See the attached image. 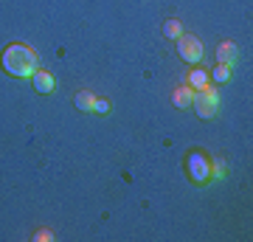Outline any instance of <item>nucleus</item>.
<instances>
[{"label": "nucleus", "instance_id": "obj_1", "mask_svg": "<svg viewBox=\"0 0 253 242\" xmlns=\"http://www.w3.org/2000/svg\"><path fill=\"white\" fill-rule=\"evenodd\" d=\"M3 68L17 76V79H26V76H34L40 71V62H37V54L23 43H11L6 51H3Z\"/></svg>", "mask_w": 253, "mask_h": 242}, {"label": "nucleus", "instance_id": "obj_2", "mask_svg": "<svg viewBox=\"0 0 253 242\" xmlns=\"http://www.w3.org/2000/svg\"><path fill=\"white\" fill-rule=\"evenodd\" d=\"M191 104H194V110H197L200 118H214V116H217V107H219L217 88L206 85V88L194 90V99H191Z\"/></svg>", "mask_w": 253, "mask_h": 242}, {"label": "nucleus", "instance_id": "obj_3", "mask_svg": "<svg viewBox=\"0 0 253 242\" xmlns=\"http://www.w3.org/2000/svg\"><path fill=\"white\" fill-rule=\"evenodd\" d=\"M177 51H180V59H186L189 65L203 62V56H206L203 43H200L197 37H180V40H177Z\"/></svg>", "mask_w": 253, "mask_h": 242}, {"label": "nucleus", "instance_id": "obj_4", "mask_svg": "<svg viewBox=\"0 0 253 242\" xmlns=\"http://www.w3.org/2000/svg\"><path fill=\"white\" fill-rule=\"evenodd\" d=\"M189 175L194 183H208L211 180V163H208V158H203L200 152L189 155Z\"/></svg>", "mask_w": 253, "mask_h": 242}, {"label": "nucleus", "instance_id": "obj_5", "mask_svg": "<svg viewBox=\"0 0 253 242\" xmlns=\"http://www.w3.org/2000/svg\"><path fill=\"white\" fill-rule=\"evenodd\" d=\"M31 79H34V90H37V93H54L56 82H54V76H51L48 71H42V68H40Z\"/></svg>", "mask_w": 253, "mask_h": 242}, {"label": "nucleus", "instance_id": "obj_6", "mask_svg": "<svg viewBox=\"0 0 253 242\" xmlns=\"http://www.w3.org/2000/svg\"><path fill=\"white\" fill-rule=\"evenodd\" d=\"M172 99H174V104H177V107H189L191 99H194V90H191L189 85H186V88H177Z\"/></svg>", "mask_w": 253, "mask_h": 242}, {"label": "nucleus", "instance_id": "obj_7", "mask_svg": "<svg viewBox=\"0 0 253 242\" xmlns=\"http://www.w3.org/2000/svg\"><path fill=\"white\" fill-rule=\"evenodd\" d=\"M217 59H219V62H228V65H231V62L236 59V45H234V43H222V45L217 48Z\"/></svg>", "mask_w": 253, "mask_h": 242}, {"label": "nucleus", "instance_id": "obj_8", "mask_svg": "<svg viewBox=\"0 0 253 242\" xmlns=\"http://www.w3.org/2000/svg\"><path fill=\"white\" fill-rule=\"evenodd\" d=\"M93 101H96V96H93L90 90H82L79 96H76V107L82 113H93Z\"/></svg>", "mask_w": 253, "mask_h": 242}, {"label": "nucleus", "instance_id": "obj_9", "mask_svg": "<svg viewBox=\"0 0 253 242\" xmlns=\"http://www.w3.org/2000/svg\"><path fill=\"white\" fill-rule=\"evenodd\" d=\"M206 85H208V73L203 71V68H197V71L189 73V88L191 90H200V88H206Z\"/></svg>", "mask_w": 253, "mask_h": 242}, {"label": "nucleus", "instance_id": "obj_10", "mask_svg": "<svg viewBox=\"0 0 253 242\" xmlns=\"http://www.w3.org/2000/svg\"><path fill=\"white\" fill-rule=\"evenodd\" d=\"M163 34L169 37V40H180V37H183L180 20H166V26H163Z\"/></svg>", "mask_w": 253, "mask_h": 242}, {"label": "nucleus", "instance_id": "obj_11", "mask_svg": "<svg viewBox=\"0 0 253 242\" xmlns=\"http://www.w3.org/2000/svg\"><path fill=\"white\" fill-rule=\"evenodd\" d=\"M211 76H214V82H219V85H222V82H228V79H231V65L219 62L217 68H214V73H211Z\"/></svg>", "mask_w": 253, "mask_h": 242}, {"label": "nucleus", "instance_id": "obj_12", "mask_svg": "<svg viewBox=\"0 0 253 242\" xmlns=\"http://www.w3.org/2000/svg\"><path fill=\"white\" fill-rule=\"evenodd\" d=\"M93 113H99V116L110 113V101L107 99H96V101H93Z\"/></svg>", "mask_w": 253, "mask_h": 242}, {"label": "nucleus", "instance_id": "obj_13", "mask_svg": "<svg viewBox=\"0 0 253 242\" xmlns=\"http://www.w3.org/2000/svg\"><path fill=\"white\" fill-rule=\"evenodd\" d=\"M222 175H225V166L222 163H214L211 166V178H222Z\"/></svg>", "mask_w": 253, "mask_h": 242}]
</instances>
